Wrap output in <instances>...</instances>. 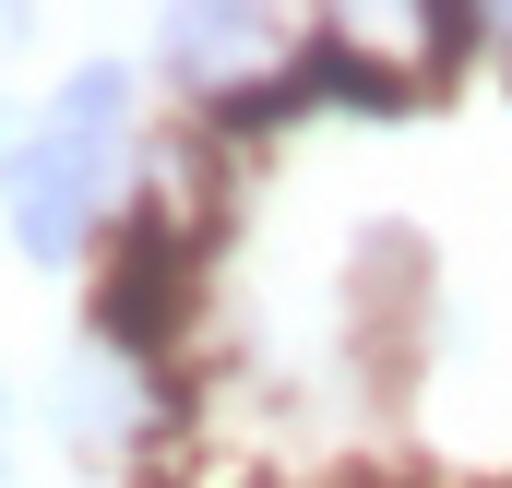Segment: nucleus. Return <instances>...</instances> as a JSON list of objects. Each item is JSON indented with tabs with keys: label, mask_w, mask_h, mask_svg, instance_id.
<instances>
[{
	"label": "nucleus",
	"mask_w": 512,
	"mask_h": 488,
	"mask_svg": "<svg viewBox=\"0 0 512 488\" xmlns=\"http://www.w3.org/2000/svg\"><path fill=\"white\" fill-rule=\"evenodd\" d=\"M120 155H131V60H84L60 84V108L0 155V215L24 262H72L96 239V215L120 203Z\"/></svg>",
	"instance_id": "obj_1"
},
{
	"label": "nucleus",
	"mask_w": 512,
	"mask_h": 488,
	"mask_svg": "<svg viewBox=\"0 0 512 488\" xmlns=\"http://www.w3.org/2000/svg\"><path fill=\"white\" fill-rule=\"evenodd\" d=\"M239 60H274V24L262 12H191V24H167V72L179 84H215V72H239Z\"/></svg>",
	"instance_id": "obj_2"
}]
</instances>
